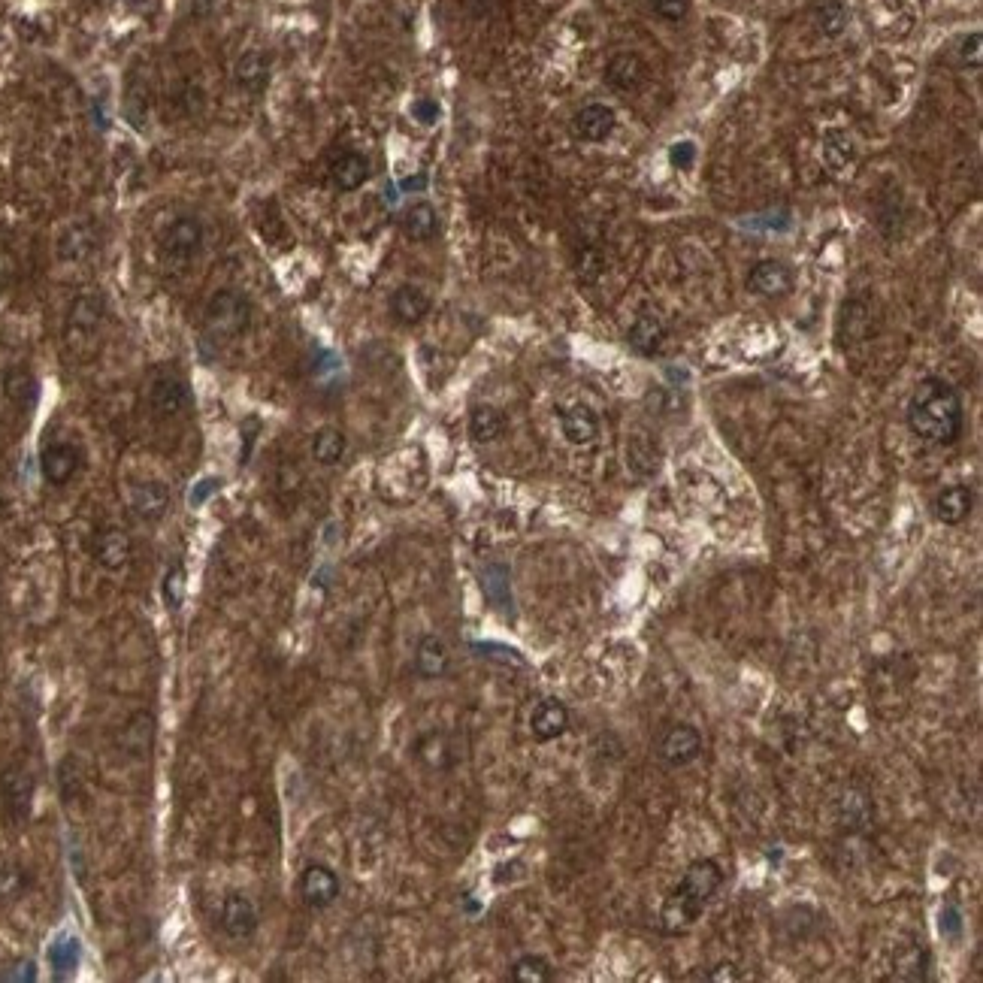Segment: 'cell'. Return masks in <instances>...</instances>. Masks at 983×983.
Here are the masks:
<instances>
[{"mask_svg": "<svg viewBox=\"0 0 983 983\" xmlns=\"http://www.w3.org/2000/svg\"><path fill=\"white\" fill-rule=\"evenodd\" d=\"M908 427L929 445H953L965 430V406L959 391L938 376L923 379L908 403Z\"/></svg>", "mask_w": 983, "mask_h": 983, "instance_id": "6da1fadb", "label": "cell"}, {"mask_svg": "<svg viewBox=\"0 0 983 983\" xmlns=\"http://www.w3.org/2000/svg\"><path fill=\"white\" fill-rule=\"evenodd\" d=\"M720 884H723V872L714 859H693L681 884L669 893V899L663 905V914H660L663 929L669 935L687 932L702 917V911L708 908V902L714 899Z\"/></svg>", "mask_w": 983, "mask_h": 983, "instance_id": "7a4b0ae2", "label": "cell"}, {"mask_svg": "<svg viewBox=\"0 0 983 983\" xmlns=\"http://www.w3.org/2000/svg\"><path fill=\"white\" fill-rule=\"evenodd\" d=\"M252 300L236 288H221L209 297L203 315V333L212 342H233L252 327Z\"/></svg>", "mask_w": 983, "mask_h": 983, "instance_id": "3957f363", "label": "cell"}, {"mask_svg": "<svg viewBox=\"0 0 983 983\" xmlns=\"http://www.w3.org/2000/svg\"><path fill=\"white\" fill-rule=\"evenodd\" d=\"M203 239H206L203 221L194 218V215H179L161 233V252L170 261H191L200 252Z\"/></svg>", "mask_w": 983, "mask_h": 983, "instance_id": "277c9868", "label": "cell"}, {"mask_svg": "<svg viewBox=\"0 0 983 983\" xmlns=\"http://www.w3.org/2000/svg\"><path fill=\"white\" fill-rule=\"evenodd\" d=\"M657 757L669 769L690 766L702 757V735L690 723H675L663 732V739L657 742Z\"/></svg>", "mask_w": 983, "mask_h": 983, "instance_id": "5b68a950", "label": "cell"}, {"mask_svg": "<svg viewBox=\"0 0 983 983\" xmlns=\"http://www.w3.org/2000/svg\"><path fill=\"white\" fill-rule=\"evenodd\" d=\"M103 318H106V303L100 294L88 291V294H79L73 303H70V312H67V342L76 345V342H88L100 333L103 327Z\"/></svg>", "mask_w": 983, "mask_h": 983, "instance_id": "8992f818", "label": "cell"}, {"mask_svg": "<svg viewBox=\"0 0 983 983\" xmlns=\"http://www.w3.org/2000/svg\"><path fill=\"white\" fill-rule=\"evenodd\" d=\"M342 893V884H339V875L324 866V863H309L300 875V896L309 908L315 911H324L330 908Z\"/></svg>", "mask_w": 983, "mask_h": 983, "instance_id": "52a82bcc", "label": "cell"}, {"mask_svg": "<svg viewBox=\"0 0 983 983\" xmlns=\"http://www.w3.org/2000/svg\"><path fill=\"white\" fill-rule=\"evenodd\" d=\"M82 466V451L73 442H49L40 451V472L52 487H64Z\"/></svg>", "mask_w": 983, "mask_h": 983, "instance_id": "ba28073f", "label": "cell"}, {"mask_svg": "<svg viewBox=\"0 0 983 983\" xmlns=\"http://www.w3.org/2000/svg\"><path fill=\"white\" fill-rule=\"evenodd\" d=\"M0 799H4L10 817L25 820L31 814V799H34V778L22 766H7L0 769Z\"/></svg>", "mask_w": 983, "mask_h": 983, "instance_id": "9c48e42d", "label": "cell"}, {"mask_svg": "<svg viewBox=\"0 0 983 983\" xmlns=\"http://www.w3.org/2000/svg\"><path fill=\"white\" fill-rule=\"evenodd\" d=\"M149 406L158 418H176L188 406V385L176 373H158L149 385Z\"/></svg>", "mask_w": 983, "mask_h": 983, "instance_id": "30bf717a", "label": "cell"}, {"mask_svg": "<svg viewBox=\"0 0 983 983\" xmlns=\"http://www.w3.org/2000/svg\"><path fill=\"white\" fill-rule=\"evenodd\" d=\"M614 128H618V115L605 103H587L572 118V131L584 143H605L614 134Z\"/></svg>", "mask_w": 983, "mask_h": 983, "instance_id": "8fae6325", "label": "cell"}, {"mask_svg": "<svg viewBox=\"0 0 983 983\" xmlns=\"http://www.w3.org/2000/svg\"><path fill=\"white\" fill-rule=\"evenodd\" d=\"M218 923H221V929H224L227 938L245 941V938H252L258 932V911H255V905L245 899L242 893H230L221 902Z\"/></svg>", "mask_w": 983, "mask_h": 983, "instance_id": "7c38bea8", "label": "cell"}, {"mask_svg": "<svg viewBox=\"0 0 983 983\" xmlns=\"http://www.w3.org/2000/svg\"><path fill=\"white\" fill-rule=\"evenodd\" d=\"M170 509V487L158 478H149V481H137L131 487V512L146 521V524H155L167 515Z\"/></svg>", "mask_w": 983, "mask_h": 983, "instance_id": "4fadbf2b", "label": "cell"}, {"mask_svg": "<svg viewBox=\"0 0 983 983\" xmlns=\"http://www.w3.org/2000/svg\"><path fill=\"white\" fill-rule=\"evenodd\" d=\"M97 249V230L91 221H70L61 233H58V242H55V252L61 261L67 264H79L85 258H91Z\"/></svg>", "mask_w": 983, "mask_h": 983, "instance_id": "5bb4252c", "label": "cell"}, {"mask_svg": "<svg viewBox=\"0 0 983 983\" xmlns=\"http://www.w3.org/2000/svg\"><path fill=\"white\" fill-rule=\"evenodd\" d=\"M131 554H134V545H131V536L125 530H118V527H106L94 536V560L97 566H103L106 572H118V569H125L131 563Z\"/></svg>", "mask_w": 983, "mask_h": 983, "instance_id": "9a60e30c", "label": "cell"}, {"mask_svg": "<svg viewBox=\"0 0 983 983\" xmlns=\"http://www.w3.org/2000/svg\"><path fill=\"white\" fill-rule=\"evenodd\" d=\"M748 288L754 294H760V297L778 300V297H787L793 291V273L781 261H760L748 273Z\"/></svg>", "mask_w": 983, "mask_h": 983, "instance_id": "2e32d148", "label": "cell"}, {"mask_svg": "<svg viewBox=\"0 0 983 983\" xmlns=\"http://www.w3.org/2000/svg\"><path fill=\"white\" fill-rule=\"evenodd\" d=\"M569 729V708L560 699H542L530 714V732L533 739L548 745Z\"/></svg>", "mask_w": 983, "mask_h": 983, "instance_id": "e0dca14e", "label": "cell"}, {"mask_svg": "<svg viewBox=\"0 0 983 983\" xmlns=\"http://www.w3.org/2000/svg\"><path fill=\"white\" fill-rule=\"evenodd\" d=\"M971 509H974V490L968 484H950V487H944L941 494L935 497V503H932L935 518L941 524H947V527L962 524L971 515Z\"/></svg>", "mask_w": 983, "mask_h": 983, "instance_id": "ac0fdd59", "label": "cell"}, {"mask_svg": "<svg viewBox=\"0 0 983 983\" xmlns=\"http://www.w3.org/2000/svg\"><path fill=\"white\" fill-rule=\"evenodd\" d=\"M823 167L835 176V179H844L853 173L856 167V143L847 131H829L823 137Z\"/></svg>", "mask_w": 983, "mask_h": 983, "instance_id": "d6986e66", "label": "cell"}, {"mask_svg": "<svg viewBox=\"0 0 983 983\" xmlns=\"http://www.w3.org/2000/svg\"><path fill=\"white\" fill-rule=\"evenodd\" d=\"M391 315H394V321H400V324H406V327H412V324H421L427 315H430V297H427V291H421L418 285H400L394 294H391Z\"/></svg>", "mask_w": 983, "mask_h": 983, "instance_id": "ffe728a7", "label": "cell"}, {"mask_svg": "<svg viewBox=\"0 0 983 983\" xmlns=\"http://www.w3.org/2000/svg\"><path fill=\"white\" fill-rule=\"evenodd\" d=\"M560 430L566 436V442L572 445H590L599 436V418L590 406L575 403L560 409Z\"/></svg>", "mask_w": 983, "mask_h": 983, "instance_id": "44dd1931", "label": "cell"}, {"mask_svg": "<svg viewBox=\"0 0 983 983\" xmlns=\"http://www.w3.org/2000/svg\"><path fill=\"white\" fill-rule=\"evenodd\" d=\"M666 339H669V333H666L663 321H660L657 315H651V312L639 315V318L633 321L630 333H627L630 348H633L636 354H642V357H654V354H660L663 345H666Z\"/></svg>", "mask_w": 983, "mask_h": 983, "instance_id": "7402d4cb", "label": "cell"}, {"mask_svg": "<svg viewBox=\"0 0 983 983\" xmlns=\"http://www.w3.org/2000/svg\"><path fill=\"white\" fill-rule=\"evenodd\" d=\"M481 590L487 596V602L494 605L497 611L515 614V599H512V575L509 566L503 563H487L481 569Z\"/></svg>", "mask_w": 983, "mask_h": 983, "instance_id": "603a6c76", "label": "cell"}, {"mask_svg": "<svg viewBox=\"0 0 983 983\" xmlns=\"http://www.w3.org/2000/svg\"><path fill=\"white\" fill-rule=\"evenodd\" d=\"M645 61L636 52H618L605 67V82L618 91H636L645 82Z\"/></svg>", "mask_w": 983, "mask_h": 983, "instance_id": "cb8c5ba5", "label": "cell"}, {"mask_svg": "<svg viewBox=\"0 0 983 983\" xmlns=\"http://www.w3.org/2000/svg\"><path fill=\"white\" fill-rule=\"evenodd\" d=\"M451 657H448V645L439 636H424L415 648V672L427 681H436L448 672Z\"/></svg>", "mask_w": 983, "mask_h": 983, "instance_id": "d4e9b609", "label": "cell"}, {"mask_svg": "<svg viewBox=\"0 0 983 983\" xmlns=\"http://www.w3.org/2000/svg\"><path fill=\"white\" fill-rule=\"evenodd\" d=\"M270 70H273V61L267 52L261 49H249V52H242L236 67H233V76L242 88H249V91H261L267 88L270 82Z\"/></svg>", "mask_w": 983, "mask_h": 983, "instance_id": "484cf974", "label": "cell"}, {"mask_svg": "<svg viewBox=\"0 0 983 983\" xmlns=\"http://www.w3.org/2000/svg\"><path fill=\"white\" fill-rule=\"evenodd\" d=\"M509 427V418L503 409L497 406H475L469 412V436L472 442L478 445H490V442H497Z\"/></svg>", "mask_w": 983, "mask_h": 983, "instance_id": "4316f807", "label": "cell"}, {"mask_svg": "<svg viewBox=\"0 0 983 983\" xmlns=\"http://www.w3.org/2000/svg\"><path fill=\"white\" fill-rule=\"evenodd\" d=\"M4 397L16 409H25V412L34 409V403L40 397V382L28 366H13V370L4 373Z\"/></svg>", "mask_w": 983, "mask_h": 983, "instance_id": "83f0119b", "label": "cell"}, {"mask_svg": "<svg viewBox=\"0 0 983 983\" xmlns=\"http://www.w3.org/2000/svg\"><path fill=\"white\" fill-rule=\"evenodd\" d=\"M370 161H366V155L360 152H345L336 158L333 164V185L339 191H357L360 185H366V179H370Z\"/></svg>", "mask_w": 983, "mask_h": 983, "instance_id": "f1b7e54d", "label": "cell"}, {"mask_svg": "<svg viewBox=\"0 0 983 983\" xmlns=\"http://www.w3.org/2000/svg\"><path fill=\"white\" fill-rule=\"evenodd\" d=\"M403 230H406V236L409 239H415V242H427V239H433L436 236V230H439V215H436V209L430 206V203H412L406 212H403Z\"/></svg>", "mask_w": 983, "mask_h": 983, "instance_id": "f546056e", "label": "cell"}, {"mask_svg": "<svg viewBox=\"0 0 983 983\" xmlns=\"http://www.w3.org/2000/svg\"><path fill=\"white\" fill-rule=\"evenodd\" d=\"M345 433L336 430V427H321L315 436H312V457L321 463V466H336L342 457H345Z\"/></svg>", "mask_w": 983, "mask_h": 983, "instance_id": "4dcf8cb0", "label": "cell"}, {"mask_svg": "<svg viewBox=\"0 0 983 983\" xmlns=\"http://www.w3.org/2000/svg\"><path fill=\"white\" fill-rule=\"evenodd\" d=\"M509 980L512 983H551L554 980V965L539 953H527V956L512 962Z\"/></svg>", "mask_w": 983, "mask_h": 983, "instance_id": "1f68e13d", "label": "cell"}, {"mask_svg": "<svg viewBox=\"0 0 983 983\" xmlns=\"http://www.w3.org/2000/svg\"><path fill=\"white\" fill-rule=\"evenodd\" d=\"M79 959H82V944L76 935H58L52 944H49V965L58 971V974H70L79 968Z\"/></svg>", "mask_w": 983, "mask_h": 983, "instance_id": "d6a6232c", "label": "cell"}, {"mask_svg": "<svg viewBox=\"0 0 983 983\" xmlns=\"http://www.w3.org/2000/svg\"><path fill=\"white\" fill-rule=\"evenodd\" d=\"M155 739V717L149 711H140L125 726V748L131 754H146Z\"/></svg>", "mask_w": 983, "mask_h": 983, "instance_id": "836d02e7", "label": "cell"}, {"mask_svg": "<svg viewBox=\"0 0 983 983\" xmlns=\"http://www.w3.org/2000/svg\"><path fill=\"white\" fill-rule=\"evenodd\" d=\"M847 22H850V13L841 0H823V4L814 10V25L823 37H841Z\"/></svg>", "mask_w": 983, "mask_h": 983, "instance_id": "e575fe53", "label": "cell"}, {"mask_svg": "<svg viewBox=\"0 0 983 983\" xmlns=\"http://www.w3.org/2000/svg\"><path fill=\"white\" fill-rule=\"evenodd\" d=\"M185 593H188V572H185L182 563H173V566L164 572V578H161V596H164V605H167L173 614H179L182 605H185Z\"/></svg>", "mask_w": 983, "mask_h": 983, "instance_id": "d590c367", "label": "cell"}, {"mask_svg": "<svg viewBox=\"0 0 983 983\" xmlns=\"http://www.w3.org/2000/svg\"><path fill=\"white\" fill-rule=\"evenodd\" d=\"M926 971H929L926 947L908 944L896 953V977L899 980H926Z\"/></svg>", "mask_w": 983, "mask_h": 983, "instance_id": "8d00e7d4", "label": "cell"}, {"mask_svg": "<svg viewBox=\"0 0 983 983\" xmlns=\"http://www.w3.org/2000/svg\"><path fill=\"white\" fill-rule=\"evenodd\" d=\"M841 324H847V336H850V339H853V336H866V330L872 327V321H869V309H866L863 303H856V300L844 303V309H841Z\"/></svg>", "mask_w": 983, "mask_h": 983, "instance_id": "74e56055", "label": "cell"}, {"mask_svg": "<svg viewBox=\"0 0 983 983\" xmlns=\"http://www.w3.org/2000/svg\"><path fill=\"white\" fill-rule=\"evenodd\" d=\"M469 648L478 651V657H487V660H497V663H506V666H524V657H521L515 648H506V645H494V642H472Z\"/></svg>", "mask_w": 983, "mask_h": 983, "instance_id": "f35d334b", "label": "cell"}, {"mask_svg": "<svg viewBox=\"0 0 983 983\" xmlns=\"http://www.w3.org/2000/svg\"><path fill=\"white\" fill-rule=\"evenodd\" d=\"M25 884H28V878H25L22 869H16V866L0 869V896H4V899H19Z\"/></svg>", "mask_w": 983, "mask_h": 983, "instance_id": "ab89813d", "label": "cell"}, {"mask_svg": "<svg viewBox=\"0 0 983 983\" xmlns=\"http://www.w3.org/2000/svg\"><path fill=\"white\" fill-rule=\"evenodd\" d=\"M654 13L666 22H681L690 13V0H651Z\"/></svg>", "mask_w": 983, "mask_h": 983, "instance_id": "60d3db41", "label": "cell"}, {"mask_svg": "<svg viewBox=\"0 0 983 983\" xmlns=\"http://www.w3.org/2000/svg\"><path fill=\"white\" fill-rule=\"evenodd\" d=\"M439 115H442V106L433 100V97H421V100H415L412 103V118L418 121V125H436V121H439Z\"/></svg>", "mask_w": 983, "mask_h": 983, "instance_id": "b9f144b4", "label": "cell"}, {"mask_svg": "<svg viewBox=\"0 0 983 983\" xmlns=\"http://www.w3.org/2000/svg\"><path fill=\"white\" fill-rule=\"evenodd\" d=\"M980 34H971V37H965L962 40V46H959V67H980Z\"/></svg>", "mask_w": 983, "mask_h": 983, "instance_id": "7bdbcfd3", "label": "cell"}, {"mask_svg": "<svg viewBox=\"0 0 983 983\" xmlns=\"http://www.w3.org/2000/svg\"><path fill=\"white\" fill-rule=\"evenodd\" d=\"M941 932L953 941L962 935V917L953 905H944V911H941Z\"/></svg>", "mask_w": 983, "mask_h": 983, "instance_id": "ee69618b", "label": "cell"}, {"mask_svg": "<svg viewBox=\"0 0 983 983\" xmlns=\"http://www.w3.org/2000/svg\"><path fill=\"white\" fill-rule=\"evenodd\" d=\"M693 158H696V149H693V143H678V146L672 149V164H675V167H681V170H687V167L693 164Z\"/></svg>", "mask_w": 983, "mask_h": 983, "instance_id": "f6af8a7d", "label": "cell"}, {"mask_svg": "<svg viewBox=\"0 0 983 983\" xmlns=\"http://www.w3.org/2000/svg\"><path fill=\"white\" fill-rule=\"evenodd\" d=\"M4 977H7V980H34V977H37V965H34L31 959H22V962H16L13 971H7Z\"/></svg>", "mask_w": 983, "mask_h": 983, "instance_id": "bcb514c9", "label": "cell"}, {"mask_svg": "<svg viewBox=\"0 0 983 983\" xmlns=\"http://www.w3.org/2000/svg\"><path fill=\"white\" fill-rule=\"evenodd\" d=\"M218 484H221L218 478H212V481H200V487L194 490V506H200V503H203L206 497H212V494H215V490H218Z\"/></svg>", "mask_w": 983, "mask_h": 983, "instance_id": "7dc6e473", "label": "cell"}, {"mask_svg": "<svg viewBox=\"0 0 983 983\" xmlns=\"http://www.w3.org/2000/svg\"><path fill=\"white\" fill-rule=\"evenodd\" d=\"M4 291H7V282H4V273H0V297H4Z\"/></svg>", "mask_w": 983, "mask_h": 983, "instance_id": "c3c4849f", "label": "cell"}]
</instances>
